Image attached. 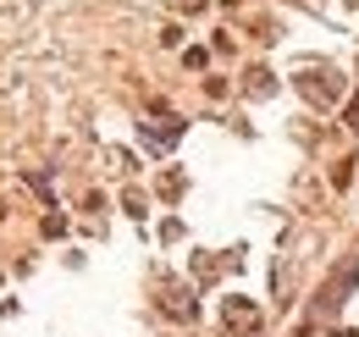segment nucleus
Wrapping results in <instances>:
<instances>
[{"mask_svg":"<svg viewBox=\"0 0 359 337\" xmlns=\"http://www.w3.org/2000/svg\"><path fill=\"white\" fill-rule=\"evenodd\" d=\"M354 282H359V249L348 254V265H343V271L320 288V315H337V310L348 304V293H354Z\"/></svg>","mask_w":359,"mask_h":337,"instance_id":"nucleus-1","label":"nucleus"},{"mask_svg":"<svg viewBox=\"0 0 359 337\" xmlns=\"http://www.w3.org/2000/svg\"><path fill=\"white\" fill-rule=\"evenodd\" d=\"M293 88L304 100H315V105H332L343 94V72H304V78H293Z\"/></svg>","mask_w":359,"mask_h":337,"instance_id":"nucleus-2","label":"nucleus"},{"mask_svg":"<svg viewBox=\"0 0 359 337\" xmlns=\"http://www.w3.org/2000/svg\"><path fill=\"white\" fill-rule=\"evenodd\" d=\"M226 326H232V332H255V326H260V310H255L249 298H226Z\"/></svg>","mask_w":359,"mask_h":337,"instance_id":"nucleus-3","label":"nucleus"},{"mask_svg":"<svg viewBox=\"0 0 359 337\" xmlns=\"http://www.w3.org/2000/svg\"><path fill=\"white\" fill-rule=\"evenodd\" d=\"M161 310H166L172 321H194V298H188V293H166V304H161Z\"/></svg>","mask_w":359,"mask_h":337,"instance_id":"nucleus-4","label":"nucleus"},{"mask_svg":"<svg viewBox=\"0 0 359 337\" xmlns=\"http://www.w3.org/2000/svg\"><path fill=\"white\" fill-rule=\"evenodd\" d=\"M249 88H255V94H271V72H249Z\"/></svg>","mask_w":359,"mask_h":337,"instance_id":"nucleus-5","label":"nucleus"},{"mask_svg":"<svg viewBox=\"0 0 359 337\" xmlns=\"http://www.w3.org/2000/svg\"><path fill=\"white\" fill-rule=\"evenodd\" d=\"M348 127H359V94L348 100Z\"/></svg>","mask_w":359,"mask_h":337,"instance_id":"nucleus-6","label":"nucleus"},{"mask_svg":"<svg viewBox=\"0 0 359 337\" xmlns=\"http://www.w3.org/2000/svg\"><path fill=\"white\" fill-rule=\"evenodd\" d=\"M293 337H310V326H304V332H293Z\"/></svg>","mask_w":359,"mask_h":337,"instance_id":"nucleus-7","label":"nucleus"}]
</instances>
